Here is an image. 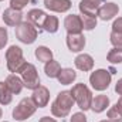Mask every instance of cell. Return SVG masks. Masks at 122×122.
<instances>
[{"label":"cell","instance_id":"3957f363","mask_svg":"<svg viewBox=\"0 0 122 122\" xmlns=\"http://www.w3.org/2000/svg\"><path fill=\"white\" fill-rule=\"evenodd\" d=\"M71 95H72L74 101L77 102L78 108H81L82 111L91 109L92 92L85 84H75L71 90Z\"/></svg>","mask_w":122,"mask_h":122},{"label":"cell","instance_id":"1f68e13d","mask_svg":"<svg viewBox=\"0 0 122 122\" xmlns=\"http://www.w3.org/2000/svg\"><path fill=\"white\" fill-rule=\"evenodd\" d=\"M115 92L118 95H122V78H119L117 81V84H115Z\"/></svg>","mask_w":122,"mask_h":122},{"label":"cell","instance_id":"52a82bcc","mask_svg":"<svg viewBox=\"0 0 122 122\" xmlns=\"http://www.w3.org/2000/svg\"><path fill=\"white\" fill-rule=\"evenodd\" d=\"M21 80H23V84H24V87L27 88V90H36V88H38L40 87V77H38V72H37V68L30 64V62H27L26 65H24V68L21 70Z\"/></svg>","mask_w":122,"mask_h":122},{"label":"cell","instance_id":"cb8c5ba5","mask_svg":"<svg viewBox=\"0 0 122 122\" xmlns=\"http://www.w3.org/2000/svg\"><path fill=\"white\" fill-rule=\"evenodd\" d=\"M107 60L109 61L111 64H121L122 62V48H117L114 47L112 50H109Z\"/></svg>","mask_w":122,"mask_h":122},{"label":"cell","instance_id":"5b68a950","mask_svg":"<svg viewBox=\"0 0 122 122\" xmlns=\"http://www.w3.org/2000/svg\"><path fill=\"white\" fill-rule=\"evenodd\" d=\"M111 72L108 70H95L90 75V84L95 91H105L111 84Z\"/></svg>","mask_w":122,"mask_h":122},{"label":"cell","instance_id":"f35d334b","mask_svg":"<svg viewBox=\"0 0 122 122\" xmlns=\"http://www.w3.org/2000/svg\"><path fill=\"white\" fill-rule=\"evenodd\" d=\"M4 122H6V121H4Z\"/></svg>","mask_w":122,"mask_h":122},{"label":"cell","instance_id":"d4e9b609","mask_svg":"<svg viewBox=\"0 0 122 122\" xmlns=\"http://www.w3.org/2000/svg\"><path fill=\"white\" fill-rule=\"evenodd\" d=\"M81 20H82V27H84V30H92V29L97 27V17H91V16L81 14Z\"/></svg>","mask_w":122,"mask_h":122},{"label":"cell","instance_id":"7402d4cb","mask_svg":"<svg viewBox=\"0 0 122 122\" xmlns=\"http://www.w3.org/2000/svg\"><path fill=\"white\" fill-rule=\"evenodd\" d=\"M13 101V94L6 85V82L0 81V104L1 105H9Z\"/></svg>","mask_w":122,"mask_h":122},{"label":"cell","instance_id":"7c38bea8","mask_svg":"<svg viewBox=\"0 0 122 122\" xmlns=\"http://www.w3.org/2000/svg\"><path fill=\"white\" fill-rule=\"evenodd\" d=\"M119 11V7L118 4L115 3H105V4H101V7L98 9V17L104 21H108V20H112Z\"/></svg>","mask_w":122,"mask_h":122},{"label":"cell","instance_id":"603a6c76","mask_svg":"<svg viewBox=\"0 0 122 122\" xmlns=\"http://www.w3.org/2000/svg\"><path fill=\"white\" fill-rule=\"evenodd\" d=\"M43 30L50 33V34H54L58 30V19L56 16H47L44 24H43Z\"/></svg>","mask_w":122,"mask_h":122},{"label":"cell","instance_id":"8992f818","mask_svg":"<svg viewBox=\"0 0 122 122\" xmlns=\"http://www.w3.org/2000/svg\"><path fill=\"white\" fill-rule=\"evenodd\" d=\"M36 109H37V107L31 98H23L19 102V105L13 109V118L16 121H24V119L30 118L36 112Z\"/></svg>","mask_w":122,"mask_h":122},{"label":"cell","instance_id":"d6986e66","mask_svg":"<svg viewBox=\"0 0 122 122\" xmlns=\"http://www.w3.org/2000/svg\"><path fill=\"white\" fill-rule=\"evenodd\" d=\"M61 65L58 61L56 60H50L46 62V65H44V72H46V75L47 77H50V78H57L58 77V74L61 72Z\"/></svg>","mask_w":122,"mask_h":122},{"label":"cell","instance_id":"4fadbf2b","mask_svg":"<svg viewBox=\"0 0 122 122\" xmlns=\"http://www.w3.org/2000/svg\"><path fill=\"white\" fill-rule=\"evenodd\" d=\"M67 46L71 53H80L85 47V37L80 34H67Z\"/></svg>","mask_w":122,"mask_h":122},{"label":"cell","instance_id":"8d00e7d4","mask_svg":"<svg viewBox=\"0 0 122 122\" xmlns=\"http://www.w3.org/2000/svg\"><path fill=\"white\" fill-rule=\"evenodd\" d=\"M117 122H122V121H117Z\"/></svg>","mask_w":122,"mask_h":122},{"label":"cell","instance_id":"f546056e","mask_svg":"<svg viewBox=\"0 0 122 122\" xmlns=\"http://www.w3.org/2000/svg\"><path fill=\"white\" fill-rule=\"evenodd\" d=\"M70 122H87V117L82 112H75V114H72Z\"/></svg>","mask_w":122,"mask_h":122},{"label":"cell","instance_id":"44dd1931","mask_svg":"<svg viewBox=\"0 0 122 122\" xmlns=\"http://www.w3.org/2000/svg\"><path fill=\"white\" fill-rule=\"evenodd\" d=\"M34 56H36V58H37V60L41 61V62H47V61L53 60V51H51L50 48L44 47V46L37 47V48H36Z\"/></svg>","mask_w":122,"mask_h":122},{"label":"cell","instance_id":"83f0119b","mask_svg":"<svg viewBox=\"0 0 122 122\" xmlns=\"http://www.w3.org/2000/svg\"><path fill=\"white\" fill-rule=\"evenodd\" d=\"M30 0H10V7L11 9H16V10H21L27 6Z\"/></svg>","mask_w":122,"mask_h":122},{"label":"cell","instance_id":"836d02e7","mask_svg":"<svg viewBox=\"0 0 122 122\" xmlns=\"http://www.w3.org/2000/svg\"><path fill=\"white\" fill-rule=\"evenodd\" d=\"M38 122H57L54 118H50V117H43Z\"/></svg>","mask_w":122,"mask_h":122},{"label":"cell","instance_id":"d6a6232c","mask_svg":"<svg viewBox=\"0 0 122 122\" xmlns=\"http://www.w3.org/2000/svg\"><path fill=\"white\" fill-rule=\"evenodd\" d=\"M115 107H117V109L119 111V114L122 115V95H121V98L118 99V102L115 104Z\"/></svg>","mask_w":122,"mask_h":122},{"label":"cell","instance_id":"6da1fadb","mask_svg":"<svg viewBox=\"0 0 122 122\" xmlns=\"http://www.w3.org/2000/svg\"><path fill=\"white\" fill-rule=\"evenodd\" d=\"M74 98L71 95V91H61L56 101L51 104V114L57 118H65L68 117L71 107L74 105Z\"/></svg>","mask_w":122,"mask_h":122},{"label":"cell","instance_id":"ffe728a7","mask_svg":"<svg viewBox=\"0 0 122 122\" xmlns=\"http://www.w3.org/2000/svg\"><path fill=\"white\" fill-rule=\"evenodd\" d=\"M57 78H58L60 84H62V85H70L77 78V72L72 68H62Z\"/></svg>","mask_w":122,"mask_h":122},{"label":"cell","instance_id":"7a4b0ae2","mask_svg":"<svg viewBox=\"0 0 122 122\" xmlns=\"http://www.w3.org/2000/svg\"><path fill=\"white\" fill-rule=\"evenodd\" d=\"M6 61H7V68L10 72H21V70L24 68V65L27 64L23 56V50L17 46H11L9 47V50L6 51Z\"/></svg>","mask_w":122,"mask_h":122},{"label":"cell","instance_id":"e575fe53","mask_svg":"<svg viewBox=\"0 0 122 122\" xmlns=\"http://www.w3.org/2000/svg\"><path fill=\"white\" fill-rule=\"evenodd\" d=\"M99 122H112V121H109V119H105V121H99Z\"/></svg>","mask_w":122,"mask_h":122},{"label":"cell","instance_id":"ba28073f","mask_svg":"<svg viewBox=\"0 0 122 122\" xmlns=\"http://www.w3.org/2000/svg\"><path fill=\"white\" fill-rule=\"evenodd\" d=\"M64 27H65V30H67L68 34H80L81 31L84 30L81 16H78V14L67 16L65 20H64Z\"/></svg>","mask_w":122,"mask_h":122},{"label":"cell","instance_id":"ac0fdd59","mask_svg":"<svg viewBox=\"0 0 122 122\" xmlns=\"http://www.w3.org/2000/svg\"><path fill=\"white\" fill-rule=\"evenodd\" d=\"M108 107H109V98H108L107 95H97L95 98H92L91 109L95 114L104 112Z\"/></svg>","mask_w":122,"mask_h":122},{"label":"cell","instance_id":"484cf974","mask_svg":"<svg viewBox=\"0 0 122 122\" xmlns=\"http://www.w3.org/2000/svg\"><path fill=\"white\" fill-rule=\"evenodd\" d=\"M109 40H111V43H112L114 47H117V48H122V33L112 31L111 36H109Z\"/></svg>","mask_w":122,"mask_h":122},{"label":"cell","instance_id":"9c48e42d","mask_svg":"<svg viewBox=\"0 0 122 122\" xmlns=\"http://www.w3.org/2000/svg\"><path fill=\"white\" fill-rule=\"evenodd\" d=\"M3 21L10 26V27H17L21 21H23V13L21 10H16V9H6L3 11Z\"/></svg>","mask_w":122,"mask_h":122},{"label":"cell","instance_id":"4dcf8cb0","mask_svg":"<svg viewBox=\"0 0 122 122\" xmlns=\"http://www.w3.org/2000/svg\"><path fill=\"white\" fill-rule=\"evenodd\" d=\"M112 31H117V33H122V17H118L114 24H112Z\"/></svg>","mask_w":122,"mask_h":122},{"label":"cell","instance_id":"74e56055","mask_svg":"<svg viewBox=\"0 0 122 122\" xmlns=\"http://www.w3.org/2000/svg\"><path fill=\"white\" fill-rule=\"evenodd\" d=\"M0 1H3V0H0Z\"/></svg>","mask_w":122,"mask_h":122},{"label":"cell","instance_id":"8fae6325","mask_svg":"<svg viewBox=\"0 0 122 122\" xmlns=\"http://www.w3.org/2000/svg\"><path fill=\"white\" fill-rule=\"evenodd\" d=\"M101 3H102V0H81L78 4V9H80L81 14L97 17L98 9L101 7Z\"/></svg>","mask_w":122,"mask_h":122},{"label":"cell","instance_id":"f1b7e54d","mask_svg":"<svg viewBox=\"0 0 122 122\" xmlns=\"http://www.w3.org/2000/svg\"><path fill=\"white\" fill-rule=\"evenodd\" d=\"M7 40H9V34L6 27H0V50L4 48V46L7 44Z\"/></svg>","mask_w":122,"mask_h":122},{"label":"cell","instance_id":"d590c367","mask_svg":"<svg viewBox=\"0 0 122 122\" xmlns=\"http://www.w3.org/2000/svg\"><path fill=\"white\" fill-rule=\"evenodd\" d=\"M1 115H3V111H1V108H0V118H1Z\"/></svg>","mask_w":122,"mask_h":122},{"label":"cell","instance_id":"5bb4252c","mask_svg":"<svg viewBox=\"0 0 122 122\" xmlns=\"http://www.w3.org/2000/svg\"><path fill=\"white\" fill-rule=\"evenodd\" d=\"M44 6L51 11L65 13L71 9L72 3H71V0H44Z\"/></svg>","mask_w":122,"mask_h":122},{"label":"cell","instance_id":"2e32d148","mask_svg":"<svg viewBox=\"0 0 122 122\" xmlns=\"http://www.w3.org/2000/svg\"><path fill=\"white\" fill-rule=\"evenodd\" d=\"M46 19H47V14L43 10H40V9H33V10H30L27 13V21H30L31 24L36 26V27H41L43 29V24H44Z\"/></svg>","mask_w":122,"mask_h":122},{"label":"cell","instance_id":"277c9868","mask_svg":"<svg viewBox=\"0 0 122 122\" xmlns=\"http://www.w3.org/2000/svg\"><path fill=\"white\" fill-rule=\"evenodd\" d=\"M37 36H38V31L36 29V26H33L30 21H21L16 27L17 40L24 44H33L37 40Z\"/></svg>","mask_w":122,"mask_h":122},{"label":"cell","instance_id":"9a60e30c","mask_svg":"<svg viewBox=\"0 0 122 122\" xmlns=\"http://www.w3.org/2000/svg\"><path fill=\"white\" fill-rule=\"evenodd\" d=\"M74 64H75V67L80 71L87 72V71H91L92 68H94V58L90 54H80V56L75 57Z\"/></svg>","mask_w":122,"mask_h":122},{"label":"cell","instance_id":"4316f807","mask_svg":"<svg viewBox=\"0 0 122 122\" xmlns=\"http://www.w3.org/2000/svg\"><path fill=\"white\" fill-rule=\"evenodd\" d=\"M108 118H109V121L112 122H117V121H122V115L119 114V111L117 109V107H112V108H109L108 109Z\"/></svg>","mask_w":122,"mask_h":122},{"label":"cell","instance_id":"30bf717a","mask_svg":"<svg viewBox=\"0 0 122 122\" xmlns=\"http://www.w3.org/2000/svg\"><path fill=\"white\" fill-rule=\"evenodd\" d=\"M31 99H33V102L36 104L37 108H44V107H47V104H48V101H50V91H48V88L40 85L38 88H36V90L33 91Z\"/></svg>","mask_w":122,"mask_h":122},{"label":"cell","instance_id":"e0dca14e","mask_svg":"<svg viewBox=\"0 0 122 122\" xmlns=\"http://www.w3.org/2000/svg\"><path fill=\"white\" fill-rule=\"evenodd\" d=\"M6 85L9 87V90L11 91V94L14 95H17V94H20L21 90H23V87H24V84H23V80L21 78H19L16 74H10L7 78H6Z\"/></svg>","mask_w":122,"mask_h":122}]
</instances>
